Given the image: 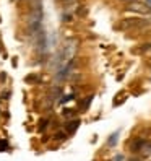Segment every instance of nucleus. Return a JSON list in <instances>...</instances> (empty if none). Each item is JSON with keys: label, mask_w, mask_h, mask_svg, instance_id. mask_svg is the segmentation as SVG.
I'll list each match as a JSON object with an SVG mask.
<instances>
[{"label": "nucleus", "mask_w": 151, "mask_h": 161, "mask_svg": "<svg viewBox=\"0 0 151 161\" xmlns=\"http://www.w3.org/2000/svg\"><path fill=\"white\" fill-rule=\"evenodd\" d=\"M127 8L132 12H138V13H148L149 12V8L145 3H140V2H132V3H128Z\"/></svg>", "instance_id": "obj_4"}, {"label": "nucleus", "mask_w": 151, "mask_h": 161, "mask_svg": "<svg viewBox=\"0 0 151 161\" xmlns=\"http://www.w3.org/2000/svg\"><path fill=\"white\" fill-rule=\"evenodd\" d=\"M8 148H10V145H8V142L5 138H0V151H7Z\"/></svg>", "instance_id": "obj_12"}, {"label": "nucleus", "mask_w": 151, "mask_h": 161, "mask_svg": "<svg viewBox=\"0 0 151 161\" xmlns=\"http://www.w3.org/2000/svg\"><path fill=\"white\" fill-rule=\"evenodd\" d=\"M145 25H148L146 20H124L119 25V28L120 30H128V28H141Z\"/></svg>", "instance_id": "obj_2"}, {"label": "nucleus", "mask_w": 151, "mask_h": 161, "mask_svg": "<svg viewBox=\"0 0 151 161\" xmlns=\"http://www.w3.org/2000/svg\"><path fill=\"white\" fill-rule=\"evenodd\" d=\"M146 138H141V137H138V138H133L130 142V151H133V153H140L141 151V148L145 147V143H146Z\"/></svg>", "instance_id": "obj_3"}, {"label": "nucleus", "mask_w": 151, "mask_h": 161, "mask_svg": "<svg viewBox=\"0 0 151 161\" xmlns=\"http://www.w3.org/2000/svg\"><path fill=\"white\" fill-rule=\"evenodd\" d=\"M72 99H75V94L72 93V94H62L60 96V99L57 101L59 104H67L68 101H72Z\"/></svg>", "instance_id": "obj_10"}, {"label": "nucleus", "mask_w": 151, "mask_h": 161, "mask_svg": "<svg viewBox=\"0 0 151 161\" xmlns=\"http://www.w3.org/2000/svg\"><path fill=\"white\" fill-rule=\"evenodd\" d=\"M60 116L65 119V120H70V119H77V111L72 109V108H63Z\"/></svg>", "instance_id": "obj_6"}, {"label": "nucleus", "mask_w": 151, "mask_h": 161, "mask_svg": "<svg viewBox=\"0 0 151 161\" xmlns=\"http://www.w3.org/2000/svg\"><path fill=\"white\" fill-rule=\"evenodd\" d=\"M120 2H128V3H132V2H135V0H120Z\"/></svg>", "instance_id": "obj_17"}, {"label": "nucleus", "mask_w": 151, "mask_h": 161, "mask_svg": "<svg viewBox=\"0 0 151 161\" xmlns=\"http://www.w3.org/2000/svg\"><path fill=\"white\" fill-rule=\"evenodd\" d=\"M148 3H149V8H151V0H148Z\"/></svg>", "instance_id": "obj_18"}, {"label": "nucleus", "mask_w": 151, "mask_h": 161, "mask_svg": "<svg viewBox=\"0 0 151 161\" xmlns=\"http://www.w3.org/2000/svg\"><path fill=\"white\" fill-rule=\"evenodd\" d=\"M47 127H51V117H42L39 120V125H37V132H39V134H44Z\"/></svg>", "instance_id": "obj_7"}, {"label": "nucleus", "mask_w": 151, "mask_h": 161, "mask_svg": "<svg viewBox=\"0 0 151 161\" xmlns=\"http://www.w3.org/2000/svg\"><path fill=\"white\" fill-rule=\"evenodd\" d=\"M124 159H125V158H124V155H116L111 161H124Z\"/></svg>", "instance_id": "obj_14"}, {"label": "nucleus", "mask_w": 151, "mask_h": 161, "mask_svg": "<svg viewBox=\"0 0 151 161\" xmlns=\"http://www.w3.org/2000/svg\"><path fill=\"white\" fill-rule=\"evenodd\" d=\"M5 80H7V75H5V72H2V73H0V81L3 83Z\"/></svg>", "instance_id": "obj_15"}, {"label": "nucleus", "mask_w": 151, "mask_h": 161, "mask_svg": "<svg viewBox=\"0 0 151 161\" xmlns=\"http://www.w3.org/2000/svg\"><path fill=\"white\" fill-rule=\"evenodd\" d=\"M93 94H89V96H86V98H84L83 101H80V111L81 112H86V109L91 106V103H93Z\"/></svg>", "instance_id": "obj_8"}, {"label": "nucleus", "mask_w": 151, "mask_h": 161, "mask_svg": "<svg viewBox=\"0 0 151 161\" xmlns=\"http://www.w3.org/2000/svg\"><path fill=\"white\" fill-rule=\"evenodd\" d=\"M119 135H120V132L117 130V132H114L109 138H107V142H106V145L109 147V148H112V147H116L117 145V142H119Z\"/></svg>", "instance_id": "obj_9"}, {"label": "nucleus", "mask_w": 151, "mask_h": 161, "mask_svg": "<svg viewBox=\"0 0 151 161\" xmlns=\"http://www.w3.org/2000/svg\"><path fill=\"white\" fill-rule=\"evenodd\" d=\"M80 124H81V120H80V119H70V120H65V124H63V130L67 132L68 137H70V135H73L75 132L78 130Z\"/></svg>", "instance_id": "obj_1"}, {"label": "nucleus", "mask_w": 151, "mask_h": 161, "mask_svg": "<svg viewBox=\"0 0 151 161\" xmlns=\"http://www.w3.org/2000/svg\"><path fill=\"white\" fill-rule=\"evenodd\" d=\"M10 96H12V91H3L2 93V101H8Z\"/></svg>", "instance_id": "obj_13"}, {"label": "nucleus", "mask_w": 151, "mask_h": 161, "mask_svg": "<svg viewBox=\"0 0 151 161\" xmlns=\"http://www.w3.org/2000/svg\"><path fill=\"white\" fill-rule=\"evenodd\" d=\"M67 138H68V134H67L63 129L55 130L54 134H52V137H51V140H52V142H57V143H60V142H65Z\"/></svg>", "instance_id": "obj_5"}, {"label": "nucleus", "mask_w": 151, "mask_h": 161, "mask_svg": "<svg viewBox=\"0 0 151 161\" xmlns=\"http://www.w3.org/2000/svg\"><path fill=\"white\" fill-rule=\"evenodd\" d=\"M63 2H70V0H63Z\"/></svg>", "instance_id": "obj_19"}, {"label": "nucleus", "mask_w": 151, "mask_h": 161, "mask_svg": "<svg viewBox=\"0 0 151 161\" xmlns=\"http://www.w3.org/2000/svg\"><path fill=\"white\" fill-rule=\"evenodd\" d=\"M24 81H26L28 85H33L34 81H36V83L39 81V77H37V73H31V75H28V77L24 78Z\"/></svg>", "instance_id": "obj_11"}, {"label": "nucleus", "mask_w": 151, "mask_h": 161, "mask_svg": "<svg viewBox=\"0 0 151 161\" xmlns=\"http://www.w3.org/2000/svg\"><path fill=\"white\" fill-rule=\"evenodd\" d=\"M128 161H141V159H140V158H130Z\"/></svg>", "instance_id": "obj_16"}]
</instances>
